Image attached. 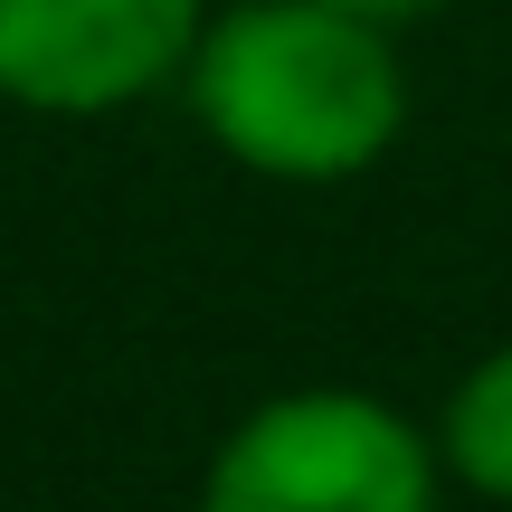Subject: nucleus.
<instances>
[{"instance_id":"1","label":"nucleus","mask_w":512,"mask_h":512,"mask_svg":"<svg viewBox=\"0 0 512 512\" xmlns=\"http://www.w3.org/2000/svg\"><path fill=\"white\" fill-rule=\"evenodd\" d=\"M181 95L200 133L256 181L323 190L370 171L408 124L399 29L342 0H228L190 38Z\"/></svg>"},{"instance_id":"2","label":"nucleus","mask_w":512,"mask_h":512,"mask_svg":"<svg viewBox=\"0 0 512 512\" xmlns=\"http://www.w3.org/2000/svg\"><path fill=\"white\" fill-rule=\"evenodd\" d=\"M446 456L370 389H275L219 437L200 512H437Z\"/></svg>"},{"instance_id":"3","label":"nucleus","mask_w":512,"mask_h":512,"mask_svg":"<svg viewBox=\"0 0 512 512\" xmlns=\"http://www.w3.org/2000/svg\"><path fill=\"white\" fill-rule=\"evenodd\" d=\"M209 0H0V95L19 114L95 124L190 67Z\"/></svg>"},{"instance_id":"4","label":"nucleus","mask_w":512,"mask_h":512,"mask_svg":"<svg viewBox=\"0 0 512 512\" xmlns=\"http://www.w3.org/2000/svg\"><path fill=\"white\" fill-rule=\"evenodd\" d=\"M437 456L465 494L503 503L512 512V342L484 351L456 389H446V418H437Z\"/></svg>"},{"instance_id":"5","label":"nucleus","mask_w":512,"mask_h":512,"mask_svg":"<svg viewBox=\"0 0 512 512\" xmlns=\"http://www.w3.org/2000/svg\"><path fill=\"white\" fill-rule=\"evenodd\" d=\"M342 10H361V19H380V29H408V19H437L446 0H342Z\"/></svg>"}]
</instances>
